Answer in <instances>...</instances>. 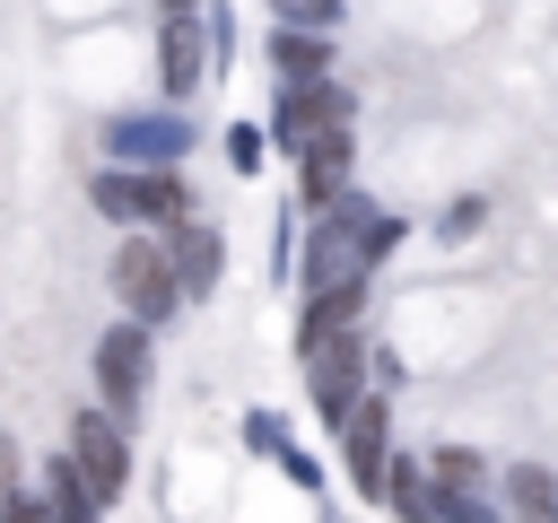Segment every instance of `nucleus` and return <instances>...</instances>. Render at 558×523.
Masks as SVG:
<instances>
[{
    "label": "nucleus",
    "mask_w": 558,
    "mask_h": 523,
    "mask_svg": "<svg viewBox=\"0 0 558 523\" xmlns=\"http://www.w3.org/2000/svg\"><path fill=\"white\" fill-rule=\"evenodd\" d=\"M87 200L113 218V227H166V218H192V192L174 166H105L87 183Z\"/></svg>",
    "instance_id": "obj_2"
},
{
    "label": "nucleus",
    "mask_w": 558,
    "mask_h": 523,
    "mask_svg": "<svg viewBox=\"0 0 558 523\" xmlns=\"http://www.w3.org/2000/svg\"><path fill=\"white\" fill-rule=\"evenodd\" d=\"M9 497H17V445L0 436V506H9Z\"/></svg>",
    "instance_id": "obj_24"
},
{
    "label": "nucleus",
    "mask_w": 558,
    "mask_h": 523,
    "mask_svg": "<svg viewBox=\"0 0 558 523\" xmlns=\"http://www.w3.org/2000/svg\"><path fill=\"white\" fill-rule=\"evenodd\" d=\"M480 218H488V200H480V192H462V200L436 218V235H445V244H453V235H480Z\"/></svg>",
    "instance_id": "obj_21"
},
{
    "label": "nucleus",
    "mask_w": 558,
    "mask_h": 523,
    "mask_svg": "<svg viewBox=\"0 0 558 523\" xmlns=\"http://www.w3.org/2000/svg\"><path fill=\"white\" fill-rule=\"evenodd\" d=\"M349 166H357V139H349V122H323V131L296 148V200H305V209L340 200V192H349Z\"/></svg>",
    "instance_id": "obj_9"
},
{
    "label": "nucleus",
    "mask_w": 558,
    "mask_h": 523,
    "mask_svg": "<svg viewBox=\"0 0 558 523\" xmlns=\"http://www.w3.org/2000/svg\"><path fill=\"white\" fill-rule=\"evenodd\" d=\"M357 314H366V279H349V288H305L296 331H349Z\"/></svg>",
    "instance_id": "obj_16"
},
{
    "label": "nucleus",
    "mask_w": 558,
    "mask_h": 523,
    "mask_svg": "<svg viewBox=\"0 0 558 523\" xmlns=\"http://www.w3.org/2000/svg\"><path fill=\"white\" fill-rule=\"evenodd\" d=\"M279 26H340V0H270Z\"/></svg>",
    "instance_id": "obj_20"
},
{
    "label": "nucleus",
    "mask_w": 558,
    "mask_h": 523,
    "mask_svg": "<svg viewBox=\"0 0 558 523\" xmlns=\"http://www.w3.org/2000/svg\"><path fill=\"white\" fill-rule=\"evenodd\" d=\"M296 357H305V392H314V418H349V401L366 392V349H357V323L349 331H296Z\"/></svg>",
    "instance_id": "obj_3"
},
{
    "label": "nucleus",
    "mask_w": 558,
    "mask_h": 523,
    "mask_svg": "<svg viewBox=\"0 0 558 523\" xmlns=\"http://www.w3.org/2000/svg\"><path fill=\"white\" fill-rule=\"evenodd\" d=\"M70 453H78V471L96 479V497L113 506V497H122V479H131V436H122L105 410H78V427H70Z\"/></svg>",
    "instance_id": "obj_10"
},
{
    "label": "nucleus",
    "mask_w": 558,
    "mask_h": 523,
    "mask_svg": "<svg viewBox=\"0 0 558 523\" xmlns=\"http://www.w3.org/2000/svg\"><path fill=\"white\" fill-rule=\"evenodd\" d=\"M0 523H61V514H52V497H44V488H17V497L0 506Z\"/></svg>",
    "instance_id": "obj_23"
},
{
    "label": "nucleus",
    "mask_w": 558,
    "mask_h": 523,
    "mask_svg": "<svg viewBox=\"0 0 558 523\" xmlns=\"http://www.w3.org/2000/svg\"><path fill=\"white\" fill-rule=\"evenodd\" d=\"M96 392H105V410H131V401L148 392V323H140V314H122V323L96 340Z\"/></svg>",
    "instance_id": "obj_8"
},
{
    "label": "nucleus",
    "mask_w": 558,
    "mask_h": 523,
    "mask_svg": "<svg viewBox=\"0 0 558 523\" xmlns=\"http://www.w3.org/2000/svg\"><path fill=\"white\" fill-rule=\"evenodd\" d=\"M340 453H349L357 497L384 506V471H392V410H384V392H357V401H349V418H340Z\"/></svg>",
    "instance_id": "obj_5"
},
{
    "label": "nucleus",
    "mask_w": 558,
    "mask_h": 523,
    "mask_svg": "<svg viewBox=\"0 0 558 523\" xmlns=\"http://www.w3.org/2000/svg\"><path fill=\"white\" fill-rule=\"evenodd\" d=\"M506 497H514V514H523V523H558V479H549L541 462H514Z\"/></svg>",
    "instance_id": "obj_17"
},
{
    "label": "nucleus",
    "mask_w": 558,
    "mask_h": 523,
    "mask_svg": "<svg viewBox=\"0 0 558 523\" xmlns=\"http://www.w3.org/2000/svg\"><path fill=\"white\" fill-rule=\"evenodd\" d=\"M113 296H122V314H140V323H166V314L183 305V279H174V262H166V235H122V244H113Z\"/></svg>",
    "instance_id": "obj_4"
},
{
    "label": "nucleus",
    "mask_w": 558,
    "mask_h": 523,
    "mask_svg": "<svg viewBox=\"0 0 558 523\" xmlns=\"http://www.w3.org/2000/svg\"><path fill=\"white\" fill-rule=\"evenodd\" d=\"M279 471H288V479H296V488H305V497L323 506V462H314V453H296V445H279Z\"/></svg>",
    "instance_id": "obj_22"
},
{
    "label": "nucleus",
    "mask_w": 558,
    "mask_h": 523,
    "mask_svg": "<svg viewBox=\"0 0 558 523\" xmlns=\"http://www.w3.org/2000/svg\"><path fill=\"white\" fill-rule=\"evenodd\" d=\"M262 148H270V131H262V122H227V166H235V174H253V166H262Z\"/></svg>",
    "instance_id": "obj_18"
},
{
    "label": "nucleus",
    "mask_w": 558,
    "mask_h": 523,
    "mask_svg": "<svg viewBox=\"0 0 558 523\" xmlns=\"http://www.w3.org/2000/svg\"><path fill=\"white\" fill-rule=\"evenodd\" d=\"M166 262H174V279H183V296H209L218 288V227H201V218H166Z\"/></svg>",
    "instance_id": "obj_12"
},
{
    "label": "nucleus",
    "mask_w": 558,
    "mask_h": 523,
    "mask_svg": "<svg viewBox=\"0 0 558 523\" xmlns=\"http://www.w3.org/2000/svg\"><path fill=\"white\" fill-rule=\"evenodd\" d=\"M192 148V122L183 113H113L105 122V157L113 166H174Z\"/></svg>",
    "instance_id": "obj_7"
},
{
    "label": "nucleus",
    "mask_w": 558,
    "mask_h": 523,
    "mask_svg": "<svg viewBox=\"0 0 558 523\" xmlns=\"http://www.w3.org/2000/svg\"><path fill=\"white\" fill-rule=\"evenodd\" d=\"M244 445L279 462V445H288V418H279V410H244Z\"/></svg>",
    "instance_id": "obj_19"
},
{
    "label": "nucleus",
    "mask_w": 558,
    "mask_h": 523,
    "mask_svg": "<svg viewBox=\"0 0 558 523\" xmlns=\"http://www.w3.org/2000/svg\"><path fill=\"white\" fill-rule=\"evenodd\" d=\"M270 70L279 78H331V26H279L270 35Z\"/></svg>",
    "instance_id": "obj_15"
},
{
    "label": "nucleus",
    "mask_w": 558,
    "mask_h": 523,
    "mask_svg": "<svg viewBox=\"0 0 558 523\" xmlns=\"http://www.w3.org/2000/svg\"><path fill=\"white\" fill-rule=\"evenodd\" d=\"M384 506H392L401 523H453V506H445L436 471H418V462H392V471H384Z\"/></svg>",
    "instance_id": "obj_14"
},
{
    "label": "nucleus",
    "mask_w": 558,
    "mask_h": 523,
    "mask_svg": "<svg viewBox=\"0 0 558 523\" xmlns=\"http://www.w3.org/2000/svg\"><path fill=\"white\" fill-rule=\"evenodd\" d=\"M157 9H166V17H201V0H157Z\"/></svg>",
    "instance_id": "obj_25"
},
{
    "label": "nucleus",
    "mask_w": 558,
    "mask_h": 523,
    "mask_svg": "<svg viewBox=\"0 0 558 523\" xmlns=\"http://www.w3.org/2000/svg\"><path fill=\"white\" fill-rule=\"evenodd\" d=\"M401 244V218L384 209V200H366L357 183L340 192V200H323L314 209V244H305V288H349V279H366L384 253Z\"/></svg>",
    "instance_id": "obj_1"
},
{
    "label": "nucleus",
    "mask_w": 558,
    "mask_h": 523,
    "mask_svg": "<svg viewBox=\"0 0 558 523\" xmlns=\"http://www.w3.org/2000/svg\"><path fill=\"white\" fill-rule=\"evenodd\" d=\"M35 488L52 497V514H61V523H105V514H113V506L96 497V479L78 471V453H52V462L35 471Z\"/></svg>",
    "instance_id": "obj_13"
},
{
    "label": "nucleus",
    "mask_w": 558,
    "mask_h": 523,
    "mask_svg": "<svg viewBox=\"0 0 558 523\" xmlns=\"http://www.w3.org/2000/svg\"><path fill=\"white\" fill-rule=\"evenodd\" d=\"M323 122H349V87H331V78H279V113H270V139L296 157Z\"/></svg>",
    "instance_id": "obj_6"
},
{
    "label": "nucleus",
    "mask_w": 558,
    "mask_h": 523,
    "mask_svg": "<svg viewBox=\"0 0 558 523\" xmlns=\"http://www.w3.org/2000/svg\"><path fill=\"white\" fill-rule=\"evenodd\" d=\"M157 78H166V96H201V78H209V26L201 17L157 26Z\"/></svg>",
    "instance_id": "obj_11"
}]
</instances>
